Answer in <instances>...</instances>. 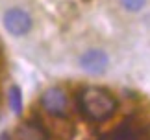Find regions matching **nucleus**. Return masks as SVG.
Masks as SVG:
<instances>
[{
  "label": "nucleus",
  "instance_id": "f257e3e1",
  "mask_svg": "<svg viewBox=\"0 0 150 140\" xmlns=\"http://www.w3.org/2000/svg\"><path fill=\"white\" fill-rule=\"evenodd\" d=\"M80 105H82L83 114L89 120L104 122L115 113L117 109V100L113 98L111 92L100 87H87L80 94Z\"/></svg>",
  "mask_w": 150,
  "mask_h": 140
},
{
  "label": "nucleus",
  "instance_id": "f03ea898",
  "mask_svg": "<svg viewBox=\"0 0 150 140\" xmlns=\"http://www.w3.org/2000/svg\"><path fill=\"white\" fill-rule=\"evenodd\" d=\"M4 24H6V28H8V32L11 35L22 37V35H26L28 32L32 30V17L28 15L24 9L13 8V9L6 11Z\"/></svg>",
  "mask_w": 150,
  "mask_h": 140
},
{
  "label": "nucleus",
  "instance_id": "7ed1b4c3",
  "mask_svg": "<svg viewBox=\"0 0 150 140\" xmlns=\"http://www.w3.org/2000/svg\"><path fill=\"white\" fill-rule=\"evenodd\" d=\"M108 65H109V59H108L106 52H102V50H87L80 57V66L87 74H93V76L104 74Z\"/></svg>",
  "mask_w": 150,
  "mask_h": 140
},
{
  "label": "nucleus",
  "instance_id": "20e7f679",
  "mask_svg": "<svg viewBox=\"0 0 150 140\" xmlns=\"http://www.w3.org/2000/svg\"><path fill=\"white\" fill-rule=\"evenodd\" d=\"M41 103L50 114L63 116V113L67 109V94L61 89H57V87H50V89H47L43 92Z\"/></svg>",
  "mask_w": 150,
  "mask_h": 140
},
{
  "label": "nucleus",
  "instance_id": "39448f33",
  "mask_svg": "<svg viewBox=\"0 0 150 140\" xmlns=\"http://www.w3.org/2000/svg\"><path fill=\"white\" fill-rule=\"evenodd\" d=\"M15 140H47V133L43 131L41 125L35 124H22L15 131Z\"/></svg>",
  "mask_w": 150,
  "mask_h": 140
},
{
  "label": "nucleus",
  "instance_id": "423d86ee",
  "mask_svg": "<svg viewBox=\"0 0 150 140\" xmlns=\"http://www.w3.org/2000/svg\"><path fill=\"white\" fill-rule=\"evenodd\" d=\"M9 105H11V109H13L15 114H21V111H22V94H21L19 87H11L9 89Z\"/></svg>",
  "mask_w": 150,
  "mask_h": 140
},
{
  "label": "nucleus",
  "instance_id": "0eeeda50",
  "mask_svg": "<svg viewBox=\"0 0 150 140\" xmlns=\"http://www.w3.org/2000/svg\"><path fill=\"white\" fill-rule=\"evenodd\" d=\"M146 0H120V4L124 6V9L132 11V13H135V11L143 9V6H145Z\"/></svg>",
  "mask_w": 150,
  "mask_h": 140
}]
</instances>
